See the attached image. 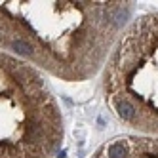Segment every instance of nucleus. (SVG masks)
<instances>
[{
	"mask_svg": "<svg viewBox=\"0 0 158 158\" xmlns=\"http://www.w3.org/2000/svg\"><path fill=\"white\" fill-rule=\"evenodd\" d=\"M10 48H12L15 53L19 55H25V57H32L35 55V48L29 40H25L23 36H15L12 42H10Z\"/></svg>",
	"mask_w": 158,
	"mask_h": 158,
	"instance_id": "obj_2",
	"label": "nucleus"
},
{
	"mask_svg": "<svg viewBox=\"0 0 158 158\" xmlns=\"http://www.w3.org/2000/svg\"><path fill=\"white\" fill-rule=\"evenodd\" d=\"M109 158H126L128 152H126V147H124L122 141H116V143H112L109 147Z\"/></svg>",
	"mask_w": 158,
	"mask_h": 158,
	"instance_id": "obj_3",
	"label": "nucleus"
},
{
	"mask_svg": "<svg viewBox=\"0 0 158 158\" xmlns=\"http://www.w3.org/2000/svg\"><path fill=\"white\" fill-rule=\"evenodd\" d=\"M116 112L122 120H128V122H133L135 120V114H137V109L131 101L128 99H118L116 101Z\"/></svg>",
	"mask_w": 158,
	"mask_h": 158,
	"instance_id": "obj_1",
	"label": "nucleus"
}]
</instances>
